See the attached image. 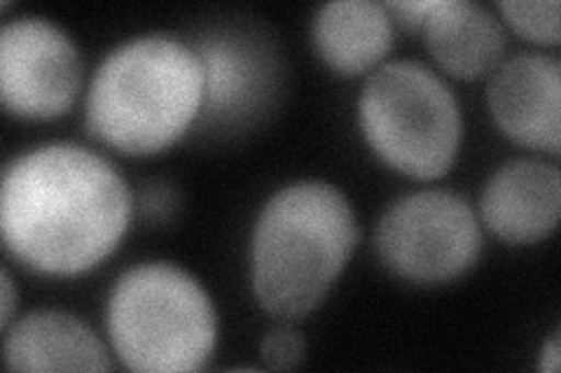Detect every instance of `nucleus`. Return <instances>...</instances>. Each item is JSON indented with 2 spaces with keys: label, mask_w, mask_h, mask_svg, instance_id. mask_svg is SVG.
I'll return each instance as SVG.
<instances>
[{
  "label": "nucleus",
  "mask_w": 561,
  "mask_h": 373,
  "mask_svg": "<svg viewBox=\"0 0 561 373\" xmlns=\"http://www.w3.org/2000/svg\"><path fill=\"white\" fill-rule=\"evenodd\" d=\"M313 43L321 59L337 73H365L391 49L389 10L373 0L328 3L313 20Z\"/></svg>",
  "instance_id": "ddd939ff"
},
{
  "label": "nucleus",
  "mask_w": 561,
  "mask_h": 373,
  "mask_svg": "<svg viewBox=\"0 0 561 373\" xmlns=\"http://www.w3.org/2000/svg\"><path fill=\"white\" fill-rule=\"evenodd\" d=\"M129 218L127 183L84 148L33 150L3 173V241L33 271L76 276L94 269L125 236Z\"/></svg>",
  "instance_id": "f257e3e1"
},
{
  "label": "nucleus",
  "mask_w": 561,
  "mask_h": 373,
  "mask_svg": "<svg viewBox=\"0 0 561 373\" xmlns=\"http://www.w3.org/2000/svg\"><path fill=\"white\" fill-rule=\"evenodd\" d=\"M559 339H561V336L554 334L552 339L546 346H542L540 362H538L540 371H546V373H557L559 371V364H561V343H559Z\"/></svg>",
  "instance_id": "f3484780"
},
{
  "label": "nucleus",
  "mask_w": 561,
  "mask_h": 373,
  "mask_svg": "<svg viewBox=\"0 0 561 373\" xmlns=\"http://www.w3.org/2000/svg\"><path fill=\"white\" fill-rule=\"evenodd\" d=\"M360 127L391 168L416 180L445 175L461 143V113L451 89L433 70L393 61L367 80Z\"/></svg>",
  "instance_id": "39448f33"
},
{
  "label": "nucleus",
  "mask_w": 561,
  "mask_h": 373,
  "mask_svg": "<svg viewBox=\"0 0 561 373\" xmlns=\"http://www.w3.org/2000/svg\"><path fill=\"white\" fill-rule=\"evenodd\" d=\"M202 103L197 51L167 35H148L117 47L101 63L87 98V124L119 152L154 154L187 131Z\"/></svg>",
  "instance_id": "7ed1b4c3"
},
{
  "label": "nucleus",
  "mask_w": 561,
  "mask_h": 373,
  "mask_svg": "<svg viewBox=\"0 0 561 373\" xmlns=\"http://www.w3.org/2000/svg\"><path fill=\"white\" fill-rule=\"evenodd\" d=\"M561 66L552 57L517 55L489 84V108L499 127L519 145L559 152Z\"/></svg>",
  "instance_id": "1a4fd4ad"
},
{
  "label": "nucleus",
  "mask_w": 561,
  "mask_h": 373,
  "mask_svg": "<svg viewBox=\"0 0 561 373\" xmlns=\"http://www.w3.org/2000/svg\"><path fill=\"white\" fill-rule=\"evenodd\" d=\"M117 358L131 371H199L216 348L218 323L195 278L169 264H144L117 280L108 304Z\"/></svg>",
  "instance_id": "20e7f679"
},
{
  "label": "nucleus",
  "mask_w": 561,
  "mask_h": 373,
  "mask_svg": "<svg viewBox=\"0 0 561 373\" xmlns=\"http://www.w3.org/2000/svg\"><path fill=\"white\" fill-rule=\"evenodd\" d=\"M192 49L204 68L202 113L210 127H241L265 110L276 84V61L265 43L241 31H210Z\"/></svg>",
  "instance_id": "6e6552de"
},
{
  "label": "nucleus",
  "mask_w": 561,
  "mask_h": 373,
  "mask_svg": "<svg viewBox=\"0 0 561 373\" xmlns=\"http://www.w3.org/2000/svg\"><path fill=\"white\" fill-rule=\"evenodd\" d=\"M138 206L146 220L162 224L171 220L175 215V210H179V194H175V189L169 183L152 180L140 189Z\"/></svg>",
  "instance_id": "dca6fc26"
},
{
  "label": "nucleus",
  "mask_w": 561,
  "mask_h": 373,
  "mask_svg": "<svg viewBox=\"0 0 561 373\" xmlns=\"http://www.w3.org/2000/svg\"><path fill=\"white\" fill-rule=\"evenodd\" d=\"M499 10L505 14L519 35L540 45L559 43V3L557 0H505L499 3Z\"/></svg>",
  "instance_id": "4468645a"
},
{
  "label": "nucleus",
  "mask_w": 561,
  "mask_h": 373,
  "mask_svg": "<svg viewBox=\"0 0 561 373\" xmlns=\"http://www.w3.org/2000/svg\"><path fill=\"white\" fill-rule=\"evenodd\" d=\"M12 371H111V358L99 336L82 319L41 311L16 323L5 339Z\"/></svg>",
  "instance_id": "9b49d317"
},
{
  "label": "nucleus",
  "mask_w": 561,
  "mask_h": 373,
  "mask_svg": "<svg viewBox=\"0 0 561 373\" xmlns=\"http://www.w3.org/2000/svg\"><path fill=\"white\" fill-rule=\"evenodd\" d=\"M419 28H424L435 61L456 78L478 80L503 57L501 24L470 0H433Z\"/></svg>",
  "instance_id": "f8f14e48"
},
{
  "label": "nucleus",
  "mask_w": 561,
  "mask_h": 373,
  "mask_svg": "<svg viewBox=\"0 0 561 373\" xmlns=\"http://www.w3.org/2000/svg\"><path fill=\"white\" fill-rule=\"evenodd\" d=\"M260 354L270 369L286 371L302 364L307 346L300 334H297L293 327L284 325V327H274L265 339H262Z\"/></svg>",
  "instance_id": "2eb2a0df"
},
{
  "label": "nucleus",
  "mask_w": 561,
  "mask_h": 373,
  "mask_svg": "<svg viewBox=\"0 0 561 373\" xmlns=\"http://www.w3.org/2000/svg\"><path fill=\"white\" fill-rule=\"evenodd\" d=\"M377 250L389 269L419 285H440L478 261L482 234L470 206L451 191L398 199L377 226Z\"/></svg>",
  "instance_id": "423d86ee"
},
{
  "label": "nucleus",
  "mask_w": 561,
  "mask_h": 373,
  "mask_svg": "<svg viewBox=\"0 0 561 373\" xmlns=\"http://www.w3.org/2000/svg\"><path fill=\"white\" fill-rule=\"evenodd\" d=\"M80 73L76 45L55 24L24 16L0 33V94L14 115H64L78 96Z\"/></svg>",
  "instance_id": "0eeeda50"
},
{
  "label": "nucleus",
  "mask_w": 561,
  "mask_h": 373,
  "mask_svg": "<svg viewBox=\"0 0 561 373\" xmlns=\"http://www.w3.org/2000/svg\"><path fill=\"white\" fill-rule=\"evenodd\" d=\"M358 243L344 194L325 183L276 191L253 234V290L272 315L297 319L321 304Z\"/></svg>",
  "instance_id": "f03ea898"
},
{
  "label": "nucleus",
  "mask_w": 561,
  "mask_h": 373,
  "mask_svg": "<svg viewBox=\"0 0 561 373\" xmlns=\"http://www.w3.org/2000/svg\"><path fill=\"white\" fill-rule=\"evenodd\" d=\"M559 210V168L536 159L505 164L482 191V220L501 241L513 245L548 238L557 229Z\"/></svg>",
  "instance_id": "9d476101"
},
{
  "label": "nucleus",
  "mask_w": 561,
  "mask_h": 373,
  "mask_svg": "<svg viewBox=\"0 0 561 373\" xmlns=\"http://www.w3.org/2000/svg\"><path fill=\"white\" fill-rule=\"evenodd\" d=\"M12 308H14V288H12L10 273L3 271V319H0V325H3V327L10 325Z\"/></svg>",
  "instance_id": "a211bd4d"
}]
</instances>
